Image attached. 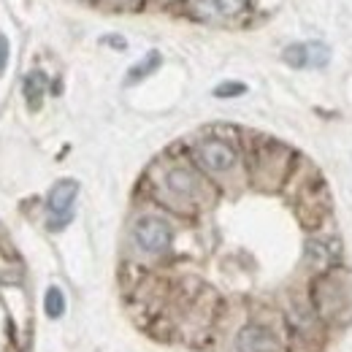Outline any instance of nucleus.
Instances as JSON below:
<instances>
[{
    "label": "nucleus",
    "mask_w": 352,
    "mask_h": 352,
    "mask_svg": "<svg viewBox=\"0 0 352 352\" xmlns=\"http://www.w3.org/2000/svg\"><path fill=\"white\" fill-rule=\"evenodd\" d=\"M6 65H8V38L0 33V74L6 71Z\"/></svg>",
    "instance_id": "13"
},
{
    "label": "nucleus",
    "mask_w": 352,
    "mask_h": 352,
    "mask_svg": "<svg viewBox=\"0 0 352 352\" xmlns=\"http://www.w3.org/2000/svg\"><path fill=\"white\" fill-rule=\"evenodd\" d=\"M133 239H135V244H138L144 252L160 255V252H166V250L171 247V228H168L166 220L146 214V217H141V220L135 222Z\"/></svg>",
    "instance_id": "1"
},
{
    "label": "nucleus",
    "mask_w": 352,
    "mask_h": 352,
    "mask_svg": "<svg viewBox=\"0 0 352 352\" xmlns=\"http://www.w3.org/2000/svg\"><path fill=\"white\" fill-rule=\"evenodd\" d=\"M79 195V182L74 179H60L52 192H49V228L52 230H60L65 228L68 220L74 217V201Z\"/></svg>",
    "instance_id": "2"
},
{
    "label": "nucleus",
    "mask_w": 352,
    "mask_h": 352,
    "mask_svg": "<svg viewBox=\"0 0 352 352\" xmlns=\"http://www.w3.org/2000/svg\"><path fill=\"white\" fill-rule=\"evenodd\" d=\"M44 92H46V76L41 71H33V74L25 76V98H28V103H30L33 109L41 106Z\"/></svg>",
    "instance_id": "8"
},
{
    "label": "nucleus",
    "mask_w": 352,
    "mask_h": 352,
    "mask_svg": "<svg viewBox=\"0 0 352 352\" xmlns=\"http://www.w3.org/2000/svg\"><path fill=\"white\" fill-rule=\"evenodd\" d=\"M160 65V52H149L138 65H133L131 74H128V85H135L138 79H144V76H149L155 68Z\"/></svg>",
    "instance_id": "9"
},
{
    "label": "nucleus",
    "mask_w": 352,
    "mask_h": 352,
    "mask_svg": "<svg viewBox=\"0 0 352 352\" xmlns=\"http://www.w3.org/2000/svg\"><path fill=\"white\" fill-rule=\"evenodd\" d=\"M44 309L49 317H63L65 314V296H63V290L60 287H49L46 290V301H44Z\"/></svg>",
    "instance_id": "10"
},
{
    "label": "nucleus",
    "mask_w": 352,
    "mask_h": 352,
    "mask_svg": "<svg viewBox=\"0 0 352 352\" xmlns=\"http://www.w3.org/2000/svg\"><path fill=\"white\" fill-rule=\"evenodd\" d=\"M214 6L220 8L222 14H239L247 6V0H214Z\"/></svg>",
    "instance_id": "11"
},
{
    "label": "nucleus",
    "mask_w": 352,
    "mask_h": 352,
    "mask_svg": "<svg viewBox=\"0 0 352 352\" xmlns=\"http://www.w3.org/2000/svg\"><path fill=\"white\" fill-rule=\"evenodd\" d=\"M285 63L293 68H325L331 63V46L320 44V41H309V44H290L285 49Z\"/></svg>",
    "instance_id": "4"
},
{
    "label": "nucleus",
    "mask_w": 352,
    "mask_h": 352,
    "mask_svg": "<svg viewBox=\"0 0 352 352\" xmlns=\"http://www.w3.org/2000/svg\"><path fill=\"white\" fill-rule=\"evenodd\" d=\"M195 157L212 174H225V171H230L236 166V149L228 141H220V138L201 141L195 146Z\"/></svg>",
    "instance_id": "3"
},
{
    "label": "nucleus",
    "mask_w": 352,
    "mask_h": 352,
    "mask_svg": "<svg viewBox=\"0 0 352 352\" xmlns=\"http://www.w3.org/2000/svg\"><path fill=\"white\" fill-rule=\"evenodd\" d=\"M166 187H168V192L176 195V198H195L198 195V190H201V182H198V176L192 174L190 168H171L168 174H166Z\"/></svg>",
    "instance_id": "6"
},
{
    "label": "nucleus",
    "mask_w": 352,
    "mask_h": 352,
    "mask_svg": "<svg viewBox=\"0 0 352 352\" xmlns=\"http://www.w3.org/2000/svg\"><path fill=\"white\" fill-rule=\"evenodd\" d=\"M339 250H336V244L331 241V244H325V241H311V247H309V258H311V265H317V268H328V265L336 263V255Z\"/></svg>",
    "instance_id": "7"
},
{
    "label": "nucleus",
    "mask_w": 352,
    "mask_h": 352,
    "mask_svg": "<svg viewBox=\"0 0 352 352\" xmlns=\"http://www.w3.org/2000/svg\"><path fill=\"white\" fill-rule=\"evenodd\" d=\"M239 352H279V339L263 325H244L236 336Z\"/></svg>",
    "instance_id": "5"
},
{
    "label": "nucleus",
    "mask_w": 352,
    "mask_h": 352,
    "mask_svg": "<svg viewBox=\"0 0 352 352\" xmlns=\"http://www.w3.org/2000/svg\"><path fill=\"white\" fill-rule=\"evenodd\" d=\"M241 92H247L244 85H220V87L214 89L217 98H233V95H241Z\"/></svg>",
    "instance_id": "12"
}]
</instances>
